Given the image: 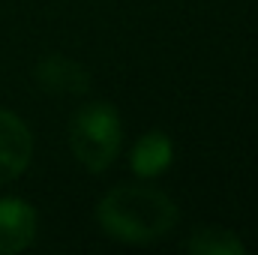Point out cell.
Returning <instances> with one entry per match:
<instances>
[{
    "label": "cell",
    "instance_id": "obj_5",
    "mask_svg": "<svg viewBox=\"0 0 258 255\" xmlns=\"http://www.w3.org/2000/svg\"><path fill=\"white\" fill-rule=\"evenodd\" d=\"M171 162H174V144L162 129L144 132L135 141L132 156H129V165H132L135 177H141V180H153V177L165 174L171 168Z\"/></svg>",
    "mask_w": 258,
    "mask_h": 255
},
{
    "label": "cell",
    "instance_id": "obj_7",
    "mask_svg": "<svg viewBox=\"0 0 258 255\" xmlns=\"http://www.w3.org/2000/svg\"><path fill=\"white\" fill-rule=\"evenodd\" d=\"M186 249L192 255H243L246 252L243 240H240L234 231L219 228V225L195 228L192 237L186 240Z\"/></svg>",
    "mask_w": 258,
    "mask_h": 255
},
{
    "label": "cell",
    "instance_id": "obj_4",
    "mask_svg": "<svg viewBox=\"0 0 258 255\" xmlns=\"http://www.w3.org/2000/svg\"><path fill=\"white\" fill-rule=\"evenodd\" d=\"M36 240V210L24 198H0V255L24 252Z\"/></svg>",
    "mask_w": 258,
    "mask_h": 255
},
{
    "label": "cell",
    "instance_id": "obj_1",
    "mask_svg": "<svg viewBox=\"0 0 258 255\" xmlns=\"http://www.w3.org/2000/svg\"><path fill=\"white\" fill-rule=\"evenodd\" d=\"M96 222L111 240L144 246L162 240L174 228L177 204L162 189L144 183H126V186H114L99 198Z\"/></svg>",
    "mask_w": 258,
    "mask_h": 255
},
{
    "label": "cell",
    "instance_id": "obj_2",
    "mask_svg": "<svg viewBox=\"0 0 258 255\" xmlns=\"http://www.w3.org/2000/svg\"><path fill=\"white\" fill-rule=\"evenodd\" d=\"M123 144V123L114 105L90 102L75 111L69 123V147L87 171H105Z\"/></svg>",
    "mask_w": 258,
    "mask_h": 255
},
{
    "label": "cell",
    "instance_id": "obj_6",
    "mask_svg": "<svg viewBox=\"0 0 258 255\" xmlns=\"http://www.w3.org/2000/svg\"><path fill=\"white\" fill-rule=\"evenodd\" d=\"M36 81L48 93H84L90 90V75L87 69L63 54H48L36 66Z\"/></svg>",
    "mask_w": 258,
    "mask_h": 255
},
{
    "label": "cell",
    "instance_id": "obj_3",
    "mask_svg": "<svg viewBox=\"0 0 258 255\" xmlns=\"http://www.w3.org/2000/svg\"><path fill=\"white\" fill-rule=\"evenodd\" d=\"M30 156H33V135L27 123L0 108V186L21 177L24 168L30 165Z\"/></svg>",
    "mask_w": 258,
    "mask_h": 255
}]
</instances>
